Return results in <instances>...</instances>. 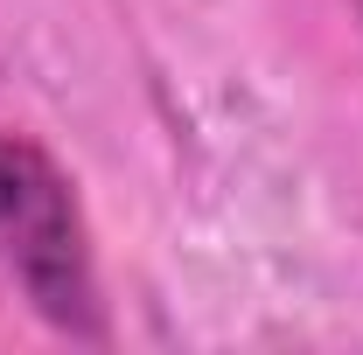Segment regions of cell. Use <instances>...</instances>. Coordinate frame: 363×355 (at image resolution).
Listing matches in <instances>:
<instances>
[{
    "label": "cell",
    "instance_id": "obj_1",
    "mask_svg": "<svg viewBox=\"0 0 363 355\" xmlns=\"http://www.w3.org/2000/svg\"><path fill=\"white\" fill-rule=\"evenodd\" d=\"M0 258L56 334L105 342V293L84 202L70 175L21 133H0Z\"/></svg>",
    "mask_w": 363,
    "mask_h": 355
},
{
    "label": "cell",
    "instance_id": "obj_2",
    "mask_svg": "<svg viewBox=\"0 0 363 355\" xmlns=\"http://www.w3.org/2000/svg\"><path fill=\"white\" fill-rule=\"evenodd\" d=\"M357 14H363V0H357Z\"/></svg>",
    "mask_w": 363,
    "mask_h": 355
}]
</instances>
